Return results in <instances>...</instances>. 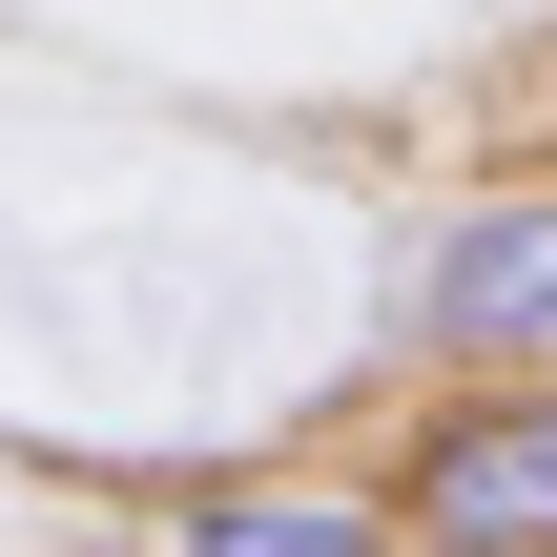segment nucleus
<instances>
[{"label":"nucleus","instance_id":"3","mask_svg":"<svg viewBox=\"0 0 557 557\" xmlns=\"http://www.w3.org/2000/svg\"><path fill=\"white\" fill-rule=\"evenodd\" d=\"M124 537H165V557H393V496L372 475H145Z\"/></svg>","mask_w":557,"mask_h":557},{"label":"nucleus","instance_id":"1","mask_svg":"<svg viewBox=\"0 0 557 557\" xmlns=\"http://www.w3.org/2000/svg\"><path fill=\"white\" fill-rule=\"evenodd\" d=\"M351 475L393 496V557H557V372H413Z\"/></svg>","mask_w":557,"mask_h":557},{"label":"nucleus","instance_id":"2","mask_svg":"<svg viewBox=\"0 0 557 557\" xmlns=\"http://www.w3.org/2000/svg\"><path fill=\"white\" fill-rule=\"evenodd\" d=\"M393 372H557V186H455L393 248Z\"/></svg>","mask_w":557,"mask_h":557}]
</instances>
